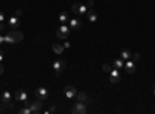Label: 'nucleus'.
I'll use <instances>...</instances> for the list:
<instances>
[{
    "label": "nucleus",
    "instance_id": "1",
    "mask_svg": "<svg viewBox=\"0 0 155 114\" xmlns=\"http://www.w3.org/2000/svg\"><path fill=\"white\" fill-rule=\"evenodd\" d=\"M68 34H70V26H67L65 23H62L61 26L56 29V37L61 39V40H65L68 37Z\"/></svg>",
    "mask_w": 155,
    "mask_h": 114
},
{
    "label": "nucleus",
    "instance_id": "2",
    "mask_svg": "<svg viewBox=\"0 0 155 114\" xmlns=\"http://www.w3.org/2000/svg\"><path fill=\"white\" fill-rule=\"evenodd\" d=\"M65 66H67V63H65V60H64V59H58V60L53 62V69H54L56 75H61L62 71L65 69Z\"/></svg>",
    "mask_w": 155,
    "mask_h": 114
},
{
    "label": "nucleus",
    "instance_id": "3",
    "mask_svg": "<svg viewBox=\"0 0 155 114\" xmlns=\"http://www.w3.org/2000/svg\"><path fill=\"white\" fill-rule=\"evenodd\" d=\"M74 114H87L88 112V108H87V103L85 102H78L74 103L73 109H71Z\"/></svg>",
    "mask_w": 155,
    "mask_h": 114
},
{
    "label": "nucleus",
    "instance_id": "4",
    "mask_svg": "<svg viewBox=\"0 0 155 114\" xmlns=\"http://www.w3.org/2000/svg\"><path fill=\"white\" fill-rule=\"evenodd\" d=\"M25 105L30 106V109H31L33 114H39V112L42 111V100H39V99H36L34 102H31V103H25Z\"/></svg>",
    "mask_w": 155,
    "mask_h": 114
},
{
    "label": "nucleus",
    "instance_id": "5",
    "mask_svg": "<svg viewBox=\"0 0 155 114\" xmlns=\"http://www.w3.org/2000/svg\"><path fill=\"white\" fill-rule=\"evenodd\" d=\"M2 105H5L8 108L12 106V94L9 91H3V94H2Z\"/></svg>",
    "mask_w": 155,
    "mask_h": 114
},
{
    "label": "nucleus",
    "instance_id": "6",
    "mask_svg": "<svg viewBox=\"0 0 155 114\" xmlns=\"http://www.w3.org/2000/svg\"><path fill=\"white\" fill-rule=\"evenodd\" d=\"M64 94H65V97H67V99H73V97H76L78 91H76V88H74V86L67 85L65 88H64Z\"/></svg>",
    "mask_w": 155,
    "mask_h": 114
},
{
    "label": "nucleus",
    "instance_id": "7",
    "mask_svg": "<svg viewBox=\"0 0 155 114\" xmlns=\"http://www.w3.org/2000/svg\"><path fill=\"white\" fill-rule=\"evenodd\" d=\"M36 97L39 100H42V102H47L48 100V90L47 88H39V90L36 91Z\"/></svg>",
    "mask_w": 155,
    "mask_h": 114
},
{
    "label": "nucleus",
    "instance_id": "8",
    "mask_svg": "<svg viewBox=\"0 0 155 114\" xmlns=\"http://www.w3.org/2000/svg\"><path fill=\"white\" fill-rule=\"evenodd\" d=\"M110 83H118L120 80H121V74H120V69H116V68H113L110 72Z\"/></svg>",
    "mask_w": 155,
    "mask_h": 114
},
{
    "label": "nucleus",
    "instance_id": "9",
    "mask_svg": "<svg viewBox=\"0 0 155 114\" xmlns=\"http://www.w3.org/2000/svg\"><path fill=\"white\" fill-rule=\"evenodd\" d=\"M8 32L11 34V37L14 39V42H16V43H19V42H22V40H23V32H20L19 29H9Z\"/></svg>",
    "mask_w": 155,
    "mask_h": 114
},
{
    "label": "nucleus",
    "instance_id": "10",
    "mask_svg": "<svg viewBox=\"0 0 155 114\" xmlns=\"http://www.w3.org/2000/svg\"><path fill=\"white\" fill-rule=\"evenodd\" d=\"M124 68H126L127 74H134L135 69H137V63H135L134 60H126V62H124Z\"/></svg>",
    "mask_w": 155,
    "mask_h": 114
},
{
    "label": "nucleus",
    "instance_id": "11",
    "mask_svg": "<svg viewBox=\"0 0 155 114\" xmlns=\"http://www.w3.org/2000/svg\"><path fill=\"white\" fill-rule=\"evenodd\" d=\"M19 17L14 16V17H9V22H8V26L9 29H19Z\"/></svg>",
    "mask_w": 155,
    "mask_h": 114
},
{
    "label": "nucleus",
    "instance_id": "12",
    "mask_svg": "<svg viewBox=\"0 0 155 114\" xmlns=\"http://www.w3.org/2000/svg\"><path fill=\"white\" fill-rule=\"evenodd\" d=\"M14 99H16V100H19V102H27V100H28V96H27V93H25V91L19 90V91H16Z\"/></svg>",
    "mask_w": 155,
    "mask_h": 114
},
{
    "label": "nucleus",
    "instance_id": "13",
    "mask_svg": "<svg viewBox=\"0 0 155 114\" xmlns=\"http://www.w3.org/2000/svg\"><path fill=\"white\" fill-rule=\"evenodd\" d=\"M87 19H88V22H92V23H95L96 20H98V14L93 11V9H90V11H87Z\"/></svg>",
    "mask_w": 155,
    "mask_h": 114
},
{
    "label": "nucleus",
    "instance_id": "14",
    "mask_svg": "<svg viewBox=\"0 0 155 114\" xmlns=\"http://www.w3.org/2000/svg\"><path fill=\"white\" fill-rule=\"evenodd\" d=\"M82 23L79 19H70V29H79Z\"/></svg>",
    "mask_w": 155,
    "mask_h": 114
},
{
    "label": "nucleus",
    "instance_id": "15",
    "mask_svg": "<svg viewBox=\"0 0 155 114\" xmlns=\"http://www.w3.org/2000/svg\"><path fill=\"white\" fill-rule=\"evenodd\" d=\"M64 45H61V43H53V53L54 54H58V56H61L62 53H64Z\"/></svg>",
    "mask_w": 155,
    "mask_h": 114
},
{
    "label": "nucleus",
    "instance_id": "16",
    "mask_svg": "<svg viewBox=\"0 0 155 114\" xmlns=\"http://www.w3.org/2000/svg\"><path fill=\"white\" fill-rule=\"evenodd\" d=\"M121 59L126 62V60H130V57H132V53L130 51H129V49H123V51H121Z\"/></svg>",
    "mask_w": 155,
    "mask_h": 114
},
{
    "label": "nucleus",
    "instance_id": "17",
    "mask_svg": "<svg viewBox=\"0 0 155 114\" xmlns=\"http://www.w3.org/2000/svg\"><path fill=\"white\" fill-rule=\"evenodd\" d=\"M113 66L116 68V69H121V68H124V60L120 57V59H116L115 62H113Z\"/></svg>",
    "mask_w": 155,
    "mask_h": 114
},
{
    "label": "nucleus",
    "instance_id": "18",
    "mask_svg": "<svg viewBox=\"0 0 155 114\" xmlns=\"http://www.w3.org/2000/svg\"><path fill=\"white\" fill-rule=\"evenodd\" d=\"M76 97H78V100H79V102H88V96L85 94V93H78L76 94Z\"/></svg>",
    "mask_w": 155,
    "mask_h": 114
},
{
    "label": "nucleus",
    "instance_id": "19",
    "mask_svg": "<svg viewBox=\"0 0 155 114\" xmlns=\"http://www.w3.org/2000/svg\"><path fill=\"white\" fill-rule=\"evenodd\" d=\"M87 11H88V6L79 3V12H78V16H85V14H87Z\"/></svg>",
    "mask_w": 155,
    "mask_h": 114
},
{
    "label": "nucleus",
    "instance_id": "20",
    "mask_svg": "<svg viewBox=\"0 0 155 114\" xmlns=\"http://www.w3.org/2000/svg\"><path fill=\"white\" fill-rule=\"evenodd\" d=\"M67 20H68V14H67V12H61V14H59V22L65 23Z\"/></svg>",
    "mask_w": 155,
    "mask_h": 114
},
{
    "label": "nucleus",
    "instance_id": "21",
    "mask_svg": "<svg viewBox=\"0 0 155 114\" xmlns=\"http://www.w3.org/2000/svg\"><path fill=\"white\" fill-rule=\"evenodd\" d=\"M3 42H5V43H16V42H14V39L11 37V34H9V32H8L6 35H3Z\"/></svg>",
    "mask_w": 155,
    "mask_h": 114
},
{
    "label": "nucleus",
    "instance_id": "22",
    "mask_svg": "<svg viewBox=\"0 0 155 114\" xmlns=\"http://www.w3.org/2000/svg\"><path fill=\"white\" fill-rule=\"evenodd\" d=\"M19 112H20V114H33L28 105H27V106H25V108H20V109H19Z\"/></svg>",
    "mask_w": 155,
    "mask_h": 114
},
{
    "label": "nucleus",
    "instance_id": "23",
    "mask_svg": "<svg viewBox=\"0 0 155 114\" xmlns=\"http://www.w3.org/2000/svg\"><path fill=\"white\" fill-rule=\"evenodd\" d=\"M71 11H73V14H76V16H78V12H79V3L71 5Z\"/></svg>",
    "mask_w": 155,
    "mask_h": 114
},
{
    "label": "nucleus",
    "instance_id": "24",
    "mask_svg": "<svg viewBox=\"0 0 155 114\" xmlns=\"http://www.w3.org/2000/svg\"><path fill=\"white\" fill-rule=\"evenodd\" d=\"M102 71H104V72H110L112 71V66L109 65V63H104V65H102Z\"/></svg>",
    "mask_w": 155,
    "mask_h": 114
},
{
    "label": "nucleus",
    "instance_id": "25",
    "mask_svg": "<svg viewBox=\"0 0 155 114\" xmlns=\"http://www.w3.org/2000/svg\"><path fill=\"white\" fill-rule=\"evenodd\" d=\"M130 59H132V60H134V62L137 63V62H140L141 56H140V53H135V54H132V57H130Z\"/></svg>",
    "mask_w": 155,
    "mask_h": 114
},
{
    "label": "nucleus",
    "instance_id": "26",
    "mask_svg": "<svg viewBox=\"0 0 155 114\" xmlns=\"http://www.w3.org/2000/svg\"><path fill=\"white\" fill-rule=\"evenodd\" d=\"M85 5H87V6H88V8H90V9H92V8H93V6H95V2H93V0H88V2H87V3H85Z\"/></svg>",
    "mask_w": 155,
    "mask_h": 114
},
{
    "label": "nucleus",
    "instance_id": "27",
    "mask_svg": "<svg viewBox=\"0 0 155 114\" xmlns=\"http://www.w3.org/2000/svg\"><path fill=\"white\" fill-rule=\"evenodd\" d=\"M5 28H6V25H5V23L2 22V23H0V32H2V31H3Z\"/></svg>",
    "mask_w": 155,
    "mask_h": 114
},
{
    "label": "nucleus",
    "instance_id": "28",
    "mask_svg": "<svg viewBox=\"0 0 155 114\" xmlns=\"http://www.w3.org/2000/svg\"><path fill=\"white\" fill-rule=\"evenodd\" d=\"M3 19H5V16H3V12H0V23L3 22Z\"/></svg>",
    "mask_w": 155,
    "mask_h": 114
},
{
    "label": "nucleus",
    "instance_id": "29",
    "mask_svg": "<svg viewBox=\"0 0 155 114\" xmlns=\"http://www.w3.org/2000/svg\"><path fill=\"white\" fill-rule=\"evenodd\" d=\"M64 48H65V49L70 48V42H65V43H64Z\"/></svg>",
    "mask_w": 155,
    "mask_h": 114
},
{
    "label": "nucleus",
    "instance_id": "30",
    "mask_svg": "<svg viewBox=\"0 0 155 114\" xmlns=\"http://www.w3.org/2000/svg\"><path fill=\"white\" fill-rule=\"evenodd\" d=\"M0 62H3V51H0Z\"/></svg>",
    "mask_w": 155,
    "mask_h": 114
},
{
    "label": "nucleus",
    "instance_id": "31",
    "mask_svg": "<svg viewBox=\"0 0 155 114\" xmlns=\"http://www.w3.org/2000/svg\"><path fill=\"white\" fill-rule=\"evenodd\" d=\"M3 71H5V68H3L2 65H0V74H3Z\"/></svg>",
    "mask_w": 155,
    "mask_h": 114
},
{
    "label": "nucleus",
    "instance_id": "32",
    "mask_svg": "<svg viewBox=\"0 0 155 114\" xmlns=\"http://www.w3.org/2000/svg\"><path fill=\"white\" fill-rule=\"evenodd\" d=\"M2 43H3V35L0 34V45H2Z\"/></svg>",
    "mask_w": 155,
    "mask_h": 114
},
{
    "label": "nucleus",
    "instance_id": "33",
    "mask_svg": "<svg viewBox=\"0 0 155 114\" xmlns=\"http://www.w3.org/2000/svg\"><path fill=\"white\" fill-rule=\"evenodd\" d=\"M153 96H155V88H153Z\"/></svg>",
    "mask_w": 155,
    "mask_h": 114
}]
</instances>
